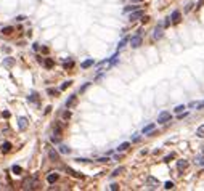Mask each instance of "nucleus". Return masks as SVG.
Instances as JSON below:
<instances>
[{
    "label": "nucleus",
    "instance_id": "nucleus-20",
    "mask_svg": "<svg viewBox=\"0 0 204 191\" xmlns=\"http://www.w3.org/2000/svg\"><path fill=\"white\" fill-rule=\"evenodd\" d=\"M129 146H130V143H127V141H125V143H122V145H119L118 151H119V153H122V151H125V150H127Z\"/></svg>",
    "mask_w": 204,
    "mask_h": 191
},
{
    "label": "nucleus",
    "instance_id": "nucleus-28",
    "mask_svg": "<svg viewBox=\"0 0 204 191\" xmlns=\"http://www.w3.org/2000/svg\"><path fill=\"white\" fill-rule=\"evenodd\" d=\"M125 43H127V39H122V40H121V42H119V45H118V48H119V50H121V48H122V47H124V45H125Z\"/></svg>",
    "mask_w": 204,
    "mask_h": 191
},
{
    "label": "nucleus",
    "instance_id": "nucleus-2",
    "mask_svg": "<svg viewBox=\"0 0 204 191\" xmlns=\"http://www.w3.org/2000/svg\"><path fill=\"white\" fill-rule=\"evenodd\" d=\"M146 186H148L149 190H156V188L159 186V180H156L154 177H148V180H146Z\"/></svg>",
    "mask_w": 204,
    "mask_h": 191
},
{
    "label": "nucleus",
    "instance_id": "nucleus-37",
    "mask_svg": "<svg viewBox=\"0 0 204 191\" xmlns=\"http://www.w3.org/2000/svg\"><path fill=\"white\" fill-rule=\"evenodd\" d=\"M191 7H193V5H191V3H190V5H187V8H185V11H190V10H191Z\"/></svg>",
    "mask_w": 204,
    "mask_h": 191
},
{
    "label": "nucleus",
    "instance_id": "nucleus-19",
    "mask_svg": "<svg viewBox=\"0 0 204 191\" xmlns=\"http://www.w3.org/2000/svg\"><path fill=\"white\" fill-rule=\"evenodd\" d=\"M13 31H15V29L11 28V26H7V28H3V29H2V34H5V35H10Z\"/></svg>",
    "mask_w": 204,
    "mask_h": 191
},
{
    "label": "nucleus",
    "instance_id": "nucleus-11",
    "mask_svg": "<svg viewBox=\"0 0 204 191\" xmlns=\"http://www.w3.org/2000/svg\"><path fill=\"white\" fill-rule=\"evenodd\" d=\"M48 157H50V161H53V162H58V161H59V154L56 153L55 150H50L48 151Z\"/></svg>",
    "mask_w": 204,
    "mask_h": 191
},
{
    "label": "nucleus",
    "instance_id": "nucleus-17",
    "mask_svg": "<svg viewBox=\"0 0 204 191\" xmlns=\"http://www.w3.org/2000/svg\"><path fill=\"white\" fill-rule=\"evenodd\" d=\"M196 135L199 137V138H204V124L198 127V130H196Z\"/></svg>",
    "mask_w": 204,
    "mask_h": 191
},
{
    "label": "nucleus",
    "instance_id": "nucleus-1",
    "mask_svg": "<svg viewBox=\"0 0 204 191\" xmlns=\"http://www.w3.org/2000/svg\"><path fill=\"white\" fill-rule=\"evenodd\" d=\"M23 188L24 190H37L39 188V177L37 175H32L31 178H26L23 181Z\"/></svg>",
    "mask_w": 204,
    "mask_h": 191
},
{
    "label": "nucleus",
    "instance_id": "nucleus-13",
    "mask_svg": "<svg viewBox=\"0 0 204 191\" xmlns=\"http://www.w3.org/2000/svg\"><path fill=\"white\" fill-rule=\"evenodd\" d=\"M180 16H182V14H180V11H174V13H172V16H170V19H172V23H174V24H177V23H180Z\"/></svg>",
    "mask_w": 204,
    "mask_h": 191
},
{
    "label": "nucleus",
    "instance_id": "nucleus-27",
    "mask_svg": "<svg viewBox=\"0 0 204 191\" xmlns=\"http://www.w3.org/2000/svg\"><path fill=\"white\" fill-rule=\"evenodd\" d=\"M164 188H166V190H172L174 183H172V181H166V183H164Z\"/></svg>",
    "mask_w": 204,
    "mask_h": 191
},
{
    "label": "nucleus",
    "instance_id": "nucleus-30",
    "mask_svg": "<svg viewBox=\"0 0 204 191\" xmlns=\"http://www.w3.org/2000/svg\"><path fill=\"white\" fill-rule=\"evenodd\" d=\"M71 83H73V82H71V80H68V82H64V83H63V85H61V90H64V88H68V87H69V85H71Z\"/></svg>",
    "mask_w": 204,
    "mask_h": 191
},
{
    "label": "nucleus",
    "instance_id": "nucleus-26",
    "mask_svg": "<svg viewBox=\"0 0 204 191\" xmlns=\"http://www.w3.org/2000/svg\"><path fill=\"white\" fill-rule=\"evenodd\" d=\"M45 66H47V68H52L53 66V59L52 58H47V59H45Z\"/></svg>",
    "mask_w": 204,
    "mask_h": 191
},
{
    "label": "nucleus",
    "instance_id": "nucleus-22",
    "mask_svg": "<svg viewBox=\"0 0 204 191\" xmlns=\"http://www.w3.org/2000/svg\"><path fill=\"white\" fill-rule=\"evenodd\" d=\"M122 172H124V167H118V169H116V170L113 172L111 175H113V177H118V175H121Z\"/></svg>",
    "mask_w": 204,
    "mask_h": 191
},
{
    "label": "nucleus",
    "instance_id": "nucleus-14",
    "mask_svg": "<svg viewBox=\"0 0 204 191\" xmlns=\"http://www.w3.org/2000/svg\"><path fill=\"white\" fill-rule=\"evenodd\" d=\"M58 178H59V175H58V174H50L48 177H47V181H48V183H55Z\"/></svg>",
    "mask_w": 204,
    "mask_h": 191
},
{
    "label": "nucleus",
    "instance_id": "nucleus-21",
    "mask_svg": "<svg viewBox=\"0 0 204 191\" xmlns=\"http://www.w3.org/2000/svg\"><path fill=\"white\" fill-rule=\"evenodd\" d=\"M153 130H154V124H149V125H146L145 129H143V133H149V132H153Z\"/></svg>",
    "mask_w": 204,
    "mask_h": 191
},
{
    "label": "nucleus",
    "instance_id": "nucleus-16",
    "mask_svg": "<svg viewBox=\"0 0 204 191\" xmlns=\"http://www.w3.org/2000/svg\"><path fill=\"white\" fill-rule=\"evenodd\" d=\"M59 153H61V154H69L71 153V148H69V146H64V145H63V146H59Z\"/></svg>",
    "mask_w": 204,
    "mask_h": 191
},
{
    "label": "nucleus",
    "instance_id": "nucleus-38",
    "mask_svg": "<svg viewBox=\"0 0 204 191\" xmlns=\"http://www.w3.org/2000/svg\"><path fill=\"white\" fill-rule=\"evenodd\" d=\"M132 2H142V0H132Z\"/></svg>",
    "mask_w": 204,
    "mask_h": 191
},
{
    "label": "nucleus",
    "instance_id": "nucleus-35",
    "mask_svg": "<svg viewBox=\"0 0 204 191\" xmlns=\"http://www.w3.org/2000/svg\"><path fill=\"white\" fill-rule=\"evenodd\" d=\"M148 21H149L148 16H143V18H142V23H143V24H145V23H148Z\"/></svg>",
    "mask_w": 204,
    "mask_h": 191
},
{
    "label": "nucleus",
    "instance_id": "nucleus-3",
    "mask_svg": "<svg viewBox=\"0 0 204 191\" xmlns=\"http://www.w3.org/2000/svg\"><path fill=\"white\" fill-rule=\"evenodd\" d=\"M170 117H172V116H170V112L163 111L159 116H158V122H159V124H164V122H169V121H170Z\"/></svg>",
    "mask_w": 204,
    "mask_h": 191
},
{
    "label": "nucleus",
    "instance_id": "nucleus-33",
    "mask_svg": "<svg viewBox=\"0 0 204 191\" xmlns=\"http://www.w3.org/2000/svg\"><path fill=\"white\" fill-rule=\"evenodd\" d=\"M111 190H113V191H116V190H119V185H116V183H113V185H111Z\"/></svg>",
    "mask_w": 204,
    "mask_h": 191
},
{
    "label": "nucleus",
    "instance_id": "nucleus-31",
    "mask_svg": "<svg viewBox=\"0 0 204 191\" xmlns=\"http://www.w3.org/2000/svg\"><path fill=\"white\" fill-rule=\"evenodd\" d=\"M183 109H185V106H177V108H175V112H177V114H180V112L183 111Z\"/></svg>",
    "mask_w": 204,
    "mask_h": 191
},
{
    "label": "nucleus",
    "instance_id": "nucleus-32",
    "mask_svg": "<svg viewBox=\"0 0 204 191\" xmlns=\"http://www.w3.org/2000/svg\"><path fill=\"white\" fill-rule=\"evenodd\" d=\"M170 159H174V154H172V153H170L169 156H166V157H164V162H169Z\"/></svg>",
    "mask_w": 204,
    "mask_h": 191
},
{
    "label": "nucleus",
    "instance_id": "nucleus-29",
    "mask_svg": "<svg viewBox=\"0 0 204 191\" xmlns=\"http://www.w3.org/2000/svg\"><path fill=\"white\" fill-rule=\"evenodd\" d=\"M74 66V63L69 61V63H64V69H71V68Z\"/></svg>",
    "mask_w": 204,
    "mask_h": 191
},
{
    "label": "nucleus",
    "instance_id": "nucleus-5",
    "mask_svg": "<svg viewBox=\"0 0 204 191\" xmlns=\"http://www.w3.org/2000/svg\"><path fill=\"white\" fill-rule=\"evenodd\" d=\"M140 45H142V37H140V35H135V37L130 39V47L132 48H138Z\"/></svg>",
    "mask_w": 204,
    "mask_h": 191
},
{
    "label": "nucleus",
    "instance_id": "nucleus-36",
    "mask_svg": "<svg viewBox=\"0 0 204 191\" xmlns=\"http://www.w3.org/2000/svg\"><path fill=\"white\" fill-rule=\"evenodd\" d=\"M48 93H50V95H56V93H58V92H55V90H53V88H48Z\"/></svg>",
    "mask_w": 204,
    "mask_h": 191
},
{
    "label": "nucleus",
    "instance_id": "nucleus-25",
    "mask_svg": "<svg viewBox=\"0 0 204 191\" xmlns=\"http://www.w3.org/2000/svg\"><path fill=\"white\" fill-rule=\"evenodd\" d=\"M66 170L69 172V174H71V175H73V177H77V178H79V177H80V174H77V172H74V170H73V169H71V167H68V169H66Z\"/></svg>",
    "mask_w": 204,
    "mask_h": 191
},
{
    "label": "nucleus",
    "instance_id": "nucleus-10",
    "mask_svg": "<svg viewBox=\"0 0 204 191\" xmlns=\"http://www.w3.org/2000/svg\"><path fill=\"white\" fill-rule=\"evenodd\" d=\"M0 151H2V153H3V154L10 153V151H11V143H10V141H5L3 145L0 146Z\"/></svg>",
    "mask_w": 204,
    "mask_h": 191
},
{
    "label": "nucleus",
    "instance_id": "nucleus-4",
    "mask_svg": "<svg viewBox=\"0 0 204 191\" xmlns=\"http://www.w3.org/2000/svg\"><path fill=\"white\" fill-rule=\"evenodd\" d=\"M163 28H164V26H163V24H159L158 28L154 29V34H153V40H159V39L163 37V34H164Z\"/></svg>",
    "mask_w": 204,
    "mask_h": 191
},
{
    "label": "nucleus",
    "instance_id": "nucleus-9",
    "mask_svg": "<svg viewBox=\"0 0 204 191\" xmlns=\"http://www.w3.org/2000/svg\"><path fill=\"white\" fill-rule=\"evenodd\" d=\"M138 18H143V11H142V10H135V11H132V14H130V21H137Z\"/></svg>",
    "mask_w": 204,
    "mask_h": 191
},
{
    "label": "nucleus",
    "instance_id": "nucleus-34",
    "mask_svg": "<svg viewBox=\"0 0 204 191\" xmlns=\"http://www.w3.org/2000/svg\"><path fill=\"white\" fill-rule=\"evenodd\" d=\"M63 117H64V119H69V117H71V112H69V111H66L64 114H63Z\"/></svg>",
    "mask_w": 204,
    "mask_h": 191
},
{
    "label": "nucleus",
    "instance_id": "nucleus-6",
    "mask_svg": "<svg viewBox=\"0 0 204 191\" xmlns=\"http://www.w3.org/2000/svg\"><path fill=\"white\" fill-rule=\"evenodd\" d=\"M76 103H77V97H76V95H71V97L68 98V101H66V108H68V109L73 108Z\"/></svg>",
    "mask_w": 204,
    "mask_h": 191
},
{
    "label": "nucleus",
    "instance_id": "nucleus-12",
    "mask_svg": "<svg viewBox=\"0 0 204 191\" xmlns=\"http://www.w3.org/2000/svg\"><path fill=\"white\" fill-rule=\"evenodd\" d=\"M61 133H63L61 125L56 124V125H55V129H53V137H55V138H61Z\"/></svg>",
    "mask_w": 204,
    "mask_h": 191
},
{
    "label": "nucleus",
    "instance_id": "nucleus-15",
    "mask_svg": "<svg viewBox=\"0 0 204 191\" xmlns=\"http://www.w3.org/2000/svg\"><path fill=\"white\" fill-rule=\"evenodd\" d=\"M93 66V59H85V61L82 63V69H87V68Z\"/></svg>",
    "mask_w": 204,
    "mask_h": 191
},
{
    "label": "nucleus",
    "instance_id": "nucleus-7",
    "mask_svg": "<svg viewBox=\"0 0 204 191\" xmlns=\"http://www.w3.org/2000/svg\"><path fill=\"white\" fill-rule=\"evenodd\" d=\"M188 167V161H185V159H180V161H177V169H178L180 172H183L185 169Z\"/></svg>",
    "mask_w": 204,
    "mask_h": 191
},
{
    "label": "nucleus",
    "instance_id": "nucleus-23",
    "mask_svg": "<svg viewBox=\"0 0 204 191\" xmlns=\"http://www.w3.org/2000/svg\"><path fill=\"white\" fill-rule=\"evenodd\" d=\"M11 170H13V172H15V174H16V175H19L21 172H23V169H21L19 165H13V169H11Z\"/></svg>",
    "mask_w": 204,
    "mask_h": 191
},
{
    "label": "nucleus",
    "instance_id": "nucleus-18",
    "mask_svg": "<svg viewBox=\"0 0 204 191\" xmlns=\"http://www.w3.org/2000/svg\"><path fill=\"white\" fill-rule=\"evenodd\" d=\"M138 10V5H130V7H125L124 8V13H130V11Z\"/></svg>",
    "mask_w": 204,
    "mask_h": 191
},
{
    "label": "nucleus",
    "instance_id": "nucleus-8",
    "mask_svg": "<svg viewBox=\"0 0 204 191\" xmlns=\"http://www.w3.org/2000/svg\"><path fill=\"white\" fill-rule=\"evenodd\" d=\"M18 127H19L21 130H26V129H28V119H26V117H19V119H18Z\"/></svg>",
    "mask_w": 204,
    "mask_h": 191
},
{
    "label": "nucleus",
    "instance_id": "nucleus-24",
    "mask_svg": "<svg viewBox=\"0 0 204 191\" xmlns=\"http://www.w3.org/2000/svg\"><path fill=\"white\" fill-rule=\"evenodd\" d=\"M13 59H11V58H7V59H5V63H3V64H5V66H7V68H10V66H13Z\"/></svg>",
    "mask_w": 204,
    "mask_h": 191
}]
</instances>
